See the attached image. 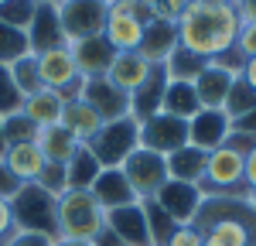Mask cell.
Instances as JSON below:
<instances>
[{"label":"cell","instance_id":"6da1fadb","mask_svg":"<svg viewBox=\"0 0 256 246\" xmlns=\"http://www.w3.org/2000/svg\"><path fill=\"white\" fill-rule=\"evenodd\" d=\"M239 10L236 4H218V0H188L181 18L174 20L178 44L195 52L198 58L212 62L236 48L239 34Z\"/></svg>","mask_w":256,"mask_h":246},{"label":"cell","instance_id":"7a4b0ae2","mask_svg":"<svg viewBox=\"0 0 256 246\" xmlns=\"http://www.w3.org/2000/svg\"><path fill=\"white\" fill-rule=\"evenodd\" d=\"M106 232V208L92 198L89 188H65L55 198V236L96 243Z\"/></svg>","mask_w":256,"mask_h":246},{"label":"cell","instance_id":"3957f363","mask_svg":"<svg viewBox=\"0 0 256 246\" xmlns=\"http://www.w3.org/2000/svg\"><path fill=\"white\" fill-rule=\"evenodd\" d=\"M242 164L246 154L232 147H216L205 158V178H202V195H229V198H250V188L242 182Z\"/></svg>","mask_w":256,"mask_h":246},{"label":"cell","instance_id":"277c9868","mask_svg":"<svg viewBox=\"0 0 256 246\" xmlns=\"http://www.w3.org/2000/svg\"><path fill=\"white\" fill-rule=\"evenodd\" d=\"M92 150L102 168H120L134 150L140 147V120L134 116H120V120H110L99 126V134L86 144Z\"/></svg>","mask_w":256,"mask_h":246},{"label":"cell","instance_id":"5b68a950","mask_svg":"<svg viewBox=\"0 0 256 246\" xmlns=\"http://www.w3.org/2000/svg\"><path fill=\"white\" fill-rule=\"evenodd\" d=\"M55 14H58L65 44H72V41L102 34L106 18H110V0H58Z\"/></svg>","mask_w":256,"mask_h":246},{"label":"cell","instance_id":"8992f818","mask_svg":"<svg viewBox=\"0 0 256 246\" xmlns=\"http://www.w3.org/2000/svg\"><path fill=\"white\" fill-rule=\"evenodd\" d=\"M120 171H123L126 184L134 188L137 202H150L164 188V182H168V158L147 150V147H137L126 161L120 164Z\"/></svg>","mask_w":256,"mask_h":246},{"label":"cell","instance_id":"52a82bcc","mask_svg":"<svg viewBox=\"0 0 256 246\" xmlns=\"http://www.w3.org/2000/svg\"><path fill=\"white\" fill-rule=\"evenodd\" d=\"M34 58H38V79H41L44 89L62 92V100H79L82 76H79V65L72 58V52H68V44L38 52Z\"/></svg>","mask_w":256,"mask_h":246},{"label":"cell","instance_id":"ba28073f","mask_svg":"<svg viewBox=\"0 0 256 246\" xmlns=\"http://www.w3.org/2000/svg\"><path fill=\"white\" fill-rule=\"evenodd\" d=\"M10 212H14V226L18 229L55 236V195H48L44 188L24 184L18 195L10 198Z\"/></svg>","mask_w":256,"mask_h":246},{"label":"cell","instance_id":"9c48e42d","mask_svg":"<svg viewBox=\"0 0 256 246\" xmlns=\"http://www.w3.org/2000/svg\"><path fill=\"white\" fill-rule=\"evenodd\" d=\"M188 144V120H178L171 113H154L140 123V147L154 150V154H174Z\"/></svg>","mask_w":256,"mask_h":246},{"label":"cell","instance_id":"30bf717a","mask_svg":"<svg viewBox=\"0 0 256 246\" xmlns=\"http://www.w3.org/2000/svg\"><path fill=\"white\" fill-rule=\"evenodd\" d=\"M79 100H86L92 110L99 113V120L110 123V120H120V116H130V96L120 92L113 82L106 76H96V79H82V92Z\"/></svg>","mask_w":256,"mask_h":246},{"label":"cell","instance_id":"8fae6325","mask_svg":"<svg viewBox=\"0 0 256 246\" xmlns=\"http://www.w3.org/2000/svg\"><path fill=\"white\" fill-rule=\"evenodd\" d=\"M229 130H232V116L226 110H198L188 120V144L208 154V150L226 144Z\"/></svg>","mask_w":256,"mask_h":246},{"label":"cell","instance_id":"7c38bea8","mask_svg":"<svg viewBox=\"0 0 256 246\" xmlns=\"http://www.w3.org/2000/svg\"><path fill=\"white\" fill-rule=\"evenodd\" d=\"M150 202H158L178 226H192V219L198 216V205H202V188L198 184H184V182H164L158 195L150 198Z\"/></svg>","mask_w":256,"mask_h":246},{"label":"cell","instance_id":"4fadbf2b","mask_svg":"<svg viewBox=\"0 0 256 246\" xmlns=\"http://www.w3.org/2000/svg\"><path fill=\"white\" fill-rule=\"evenodd\" d=\"M106 229L116 236L120 246H154L150 243V229H147V216H144V202L106 212Z\"/></svg>","mask_w":256,"mask_h":246},{"label":"cell","instance_id":"5bb4252c","mask_svg":"<svg viewBox=\"0 0 256 246\" xmlns=\"http://www.w3.org/2000/svg\"><path fill=\"white\" fill-rule=\"evenodd\" d=\"M68 52H72V58H76V65H79V76H82V79L106 76V72H110V65H113V55H116L102 34L72 41V44H68Z\"/></svg>","mask_w":256,"mask_h":246},{"label":"cell","instance_id":"9a60e30c","mask_svg":"<svg viewBox=\"0 0 256 246\" xmlns=\"http://www.w3.org/2000/svg\"><path fill=\"white\" fill-rule=\"evenodd\" d=\"M28 44H31L34 55L65 44V34H62V24H58V14H55V4L52 0H38L34 18L28 24Z\"/></svg>","mask_w":256,"mask_h":246},{"label":"cell","instance_id":"2e32d148","mask_svg":"<svg viewBox=\"0 0 256 246\" xmlns=\"http://www.w3.org/2000/svg\"><path fill=\"white\" fill-rule=\"evenodd\" d=\"M150 62L144 58L140 52H116L113 55V65H110V72H106V79L116 86L120 92H137L140 86H144V79L150 76Z\"/></svg>","mask_w":256,"mask_h":246},{"label":"cell","instance_id":"e0dca14e","mask_svg":"<svg viewBox=\"0 0 256 246\" xmlns=\"http://www.w3.org/2000/svg\"><path fill=\"white\" fill-rule=\"evenodd\" d=\"M89 192H92V198H96L106 212H113V208H123V205H134V202H137L134 188L126 184V178H123V171H120V168H102Z\"/></svg>","mask_w":256,"mask_h":246},{"label":"cell","instance_id":"ac0fdd59","mask_svg":"<svg viewBox=\"0 0 256 246\" xmlns=\"http://www.w3.org/2000/svg\"><path fill=\"white\" fill-rule=\"evenodd\" d=\"M4 164H7V171H10L20 184H34L48 161H44V154H41V147L34 140H24V144H10V147H7Z\"/></svg>","mask_w":256,"mask_h":246},{"label":"cell","instance_id":"d6986e66","mask_svg":"<svg viewBox=\"0 0 256 246\" xmlns=\"http://www.w3.org/2000/svg\"><path fill=\"white\" fill-rule=\"evenodd\" d=\"M232 82H236L232 72H226V68H218V65H212V62H205L202 76L192 82L195 92H198L202 110H222V106H226V96H229V89H232Z\"/></svg>","mask_w":256,"mask_h":246},{"label":"cell","instance_id":"ffe728a7","mask_svg":"<svg viewBox=\"0 0 256 246\" xmlns=\"http://www.w3.org/2000/svg\"><path fill=\"white\" fill-rule=\"evenodd\" d=\"M164 89H168V76H164V65H154L150 68V76L144 79L137 92H130V116L134 120H147V116H154L160 113V102H164Z\"/></svg>","mask_w":256,"mask_h":246},{"label":"cell","instance_id":"44dd1931","mask_svg":"<svg viewBox=\"0 0 256 246\" xmlns=\"http://www.w3.org/2000/svg\"><path fill=\"white\" fill-rule=\"evenodd\" d=\"M62 110H65L62 92L44 89V86H41L38 92L24 96V102H20V116H28L38 130H41V126H52V123H62Z\"/></svg>","mask_w":256,"mask_h":246},{"label":"cell","instance_id":"7402d4cb","mask_svg":"<svg viewBox=\"0 0 256 246\" xmlns=\"http://www.w3.org/2000/svg\"><path fill=\"white\" fill-rule=\"evenodd\" d=\"M62 126H65V130H68V134H72L79 144H89L99 134L102 120H99V113L86 100H65V110H62Z\"/></svg>","mask_w":256,"mask_h":246},{"label":"cell","instance_id":"603a6c76","mask_svg":"<svg viewBox=\"0 0 256 246\" xmlns=\"http://www.w3.org/2000/svg\"><path fill=\"white\" fill-rule=\"evenodd\" d=\"M34 144L41 147V154H44V161L48 164H68L72 161V154L79 150L82 144L62 126V123H52V126H41Z\"/></svg>","mask_w":256,"mask_h":246},{"label":"cell","instance_id":"cb8c5ba5","mask_svg":"<svg viewBox=\"0 0 256 246\" xmlns=\"http://www.w3.org/2000/svg\"><path fill=\"white\" fill-rule=\"evenodd\" d=\"M144 28H147V24H140V20L130 18V14H113V10H110L106 28H102V38L110 41L113 52H137L140 41H144Z\"/></svg>","mask_w":256,"mask_h":246},{"label":"cell","instance_id":"d4e9b609","mask_svg":"<svg viewBox=\"0 0 256 246\" xmlns=\"http://www.w3.org/2000/svg\"><path fill=\"white\" fill-rule=\"evenodd\" d=\"M178 44V31L174 24H168V20H150L147 28H144V41H140V55L150 62V65H164V58L174 52Z\"/></svg>","mask_w":256,"mask_h":246},{"label":"cell","instance_id":"484cf974","mask_svg":"<svg viewBox=\"0 0 256 246\" xmlns=\"http://www.w3.org/2000/svg\"><path fill=\"white\" fill-rule=\"evenodd\" d=\"M205 150H198L192 144H184L181 150L168 154V178L171 182H184V184H202L205 178Z\"/></svg>","mask_w":256,"mask_h":246},{"label":"cell","instance_id":"4316f807","mask_svg":"<svg viewBox=\"0 0 256 246\" xmlns=\"http://www.w3.org/2000/svg\"><path fill=\"white\" fill-rule=\"evenodd\" d=\"M160 110H164V113H171V116H178V120H192L198 110H202L195 86H192V82H168Z\"/></svg>","mask_w":256,"mask_h":246},{"label":"cell","instance_id":"83f0119b","mask_svg":"<svg viewBox=\"0 0 256 246\" xmlns=\"http://www.w3.org/2000/svg\"><path fill=\"white\" fill-rule=\"evenodd\" d=\"M202 68H205V58H198L195 52H188L181 44H174V52L164 58V76H168V82H195L202 76Z\"/></svg>","mask_w":256,"mask_h":246},{"label":"cell","instance_id":"f1b7e54d","mask_svg":"<svg viewBox=\"0 0 256 246\" xmlns=\"http://www.w3.org/2000/svg\"><path fill=\"white\" fill-rule=\"evenodd\" d=\"M102 164L92 158V150L82 144L79 150L72 154V161L65 164V178H68V188H92V182L99 178Z\"/></svg>","mask_w":256,"mask_h":246},{"label":"cell","instance_id":"f546056e","mask_svg":"<svg viewBox=\"0 0 256 246\" xmlns=\"http://www.w3.org/2000/svg\"><path fill=\"white\" fill-rule=\"evenodd\" d=\"M7 72H10V79H14V86H18L20 100L41 89V79H38V58H34V52H28V55H20L18 62H10V65H7Z\"/></svg>","mask_w":256,"mask_h":246},{"label":"cell","instance_id":"4dcf8cb0","mask_svg":"<svg viewBox=\"0 0 256 246\" xmlns=\"http://www.w3.org/2000/svg\"><path fill=\"white\" fill-rule=\"evenodd\" d=\"M28 52H31V44H28V31L10 28V24L0 20V65H10V62H18L20 55H28Z\"/></svg>","mask_w":256,"mask_h":246},{"label":"cell","instance_id":"1f68e13d","mask_svg":"<svg viewBox=\"0 0 256 246\" xmlns=\"http://www.w3.org/2000/svg\"><path fill=\"white\" fill-rule=\"evenodd\" d=\"M144 216H147V229H150V243L164 246V243H168V236L178 229V222L160 208L158 202H144Z\"/></svg>","mask_w":256,"mask_h":246},{"label":"cell","instance_id":"d6a6232c","mask_svg":"<svg viewBox=\"0 0 256 246\" xmlns=\"http://www.w3.org/2000/svg\"><path fill=\"white\" fill-rule=\"evenodd\" d=\"M256 106V92L250 89V82L242 79V76H236V82H232V89H229V96H226V113L236 120V116H242V113H250Z\"/></svg>","mask_w":256,"mask_h":246},{"label":"cell","instance_id":"836d02e7","mask_svg":"<svg viewBox=\"0 0 256 246\" xmlns=\"http://www.w3.org/2000/svg\"><path fill=\"white\" fill-rule=\"evenodd\" d=\"M34 7H38V0H7V4L0 7V20L10 24V28L28 31V24L34 18Z\"/></svg>","mask_w":256,"mask_h":246},{"label":"cell","instance_id":"e575fe53","mask_svg":"<svg viewBox=\"0 0 256 246\" xmlns=\"http://www.w3.org/2000/svg\"><path fill=\"white\" fill-rule=\"evenodd\" d=\"M20 102L24 100H20L18 86H14V79H10V72H7V65H0V120L20 113Z\"/></svg>","mask_w":256,"mask_h":246},{"label":"cell","instance_id":"d590c367","mask_svg":"<svg viewBox=\"0 0 256 246\" xmlns=\"http://www.w3.org/2000/svg\"><path fill=\"white\" fill-rule=\"evenodd\" d=\"M4 137H7V147H10V144L34 140V137H38V126L28 120V116L14 113V116H4Z\"/></svg>","mask_w":256,"mask_h":246},{"label":"cell","instance_id":"8d00e7d4","mask_svg":"<svg viewBox=\"0 0 256 246\" xmlns=\"http://www.w3.org/2000/svg\"><path fill=\"white\" fill-rule=\"evenodd\" d=\"M38 188H44L48 195H55L58 198L62 192L68 188V178H65V164H44V171H41V178L38 182Z\"/></svg>","mask_w":256,"mask_h":246},{"label":"cell","instance_id":"74e56055","mask_svg":"<svg viewBox=\"0 0 256 246\" xmlns=\"http://www.w3.org/2000/svg\"><path fill=\"white\" fill-rule=\"evenodd\" d=\"M184 4H188V0H150V14H154V20L174 24V20L181 18V10H184Z\"/></svg>","mask_w":256,"mask_h":246},{"label":"cell","instance_id":"f35d334b","mask_svg":"<svg viewBox=\"0 0 256 246\" xmlns=\"http://www.w3.org/2000/svg\"><path fill=\"white\" fill-rule=\"evenodd\" d=\"M236 52L242 58H256V24L253 20H242L236 34Z\"/></svg>","mask_w":256,"mask_h":246},{"label":"cell","instance_id":"ab89813d","mask_svg":"<svg viewBox=\"0 0 256 246\" xmlns=\"http://www.w3.org/2000/svg\"><path fill=\"white\" fill-rule=\"evenodd\" d=\"M164 246H205V236L198 232L195 226H178L174 232L168 236V243Z\"/></svg>","mask_w":256,"mask_h":246},{"label":"cell","instance_id":"60d3db41","mask_svg":"<svg viewBox=\"0 0 256 246\" xmlns=\"http://www.w3.org/2000/svg\"><path fill=\"white\" fill-rule=\"evenodd\" d=\"M55 236H44V232H31V229H14V236L4 246H52Z\"/></svg>","mask_w":256,"mask_h":246},{"label":"cell","instance_id":"b9f144b4","mask_svg":"<svg viewBox=\"0 0 256 246\" xmlns=\"http://www.w3.org/2000/svg\"><path fill=\"white\" fill-rule=\"evenodd\" d=\"M14 229H18V226H14L10 202H7V198H0V246H4L7 240H10V236H14Z\"/></svg>","mask_w":256,"mask_h":246},{"label":"cell","instance_id":"7bdbcfd3","mask_svg":"<svg viewBox=\"0 0 256 246\" xmlns=\"http://www.w3.org/2000/svg\"><path fill=\"white\" fill-rule=\"evenodd\" d=\"M20 188H24V184H20L18 178L10 174V171H7V164L0 161V198H7V202H10V198L18 195Z\"/></svg>","mask_w":256,"mask_h":246},{"label":"cell","instance_id":"ee69618b","mask_svg":"<svg viewBox=\"0 0 256 246\" xmlns=\"http://www.w3.org/2000/svg\"><path fill=\"white\" fill-rule=\"evenodd\" d=\"M232 130H239V134H246V137H253V140H256V106L250 110V113H242V116L232 120Z\"/></svg>","mask_w":256,"mask_h":246},{"label":"cell","instance_id":"f6af8a7d","mask_svg":"<svg viewBox=\"0 0 256 246\" xmlns=\"http://www.w3.org/2000/svg\"><path fill=\"white\" fill-rule=\"evenodd\" d=\"M242 182L250 192H256V147L246 154V164H242Z\"/></svg>","mask_w":256,"mask_h":246},{"label":"cell","instance_id":"bcb514c9","mask_svg":"<svg viewBox=\"0 0 256 246\" xmlns=\"http://www.w3.org/2000/svg\"><path fill=\"white\" fill-rule=\"evenodd\" d=\"M236 10H239V20H253L256 24V0H236Z\"/></svg>","mask_w":256,"mask_h":246},{"label":"cell","instance_id":"7dc6e473","mask_svg":"<svg viewBox=\"0 0 256 246\" xmlns=\"http://www.w3.org/2000/svg\"><path fill=\"white\" fill-rule=\"evenodd\" d=\"M239 76L250 82V89L256 92V58H246V65H242V72H239Z\"/></svg>","mask_w":256,"mask_h":246},{"label":"cell","instance_id":"c3c4849f","mask_svg":"<svg viewBox=\"0 0 256 246\" xmlns=\"http://www.w3.org/2000/svg\"><path fill=\"white\" fill-rule=\"evenodd\" d=\"M52 246H96V243H82V240H62V236H55Z\"/></svg>","mask_w":256,"mask_h":246},{"label":"cell","instance_id":"681fc988","mask_svg":"<svg viewBox=\"0 0 256 246\" xmlns=\"http://www.w3.org/2000/svg\"><path fill=\"white\" fill-rule=\"evenodd\" d=\"M4 154H7V137H4V120H0V161H4Z\"/></svg>","mask_w":256,"mask_h":246},{"label":"cell","instance_id":"f907efd6","mask_svg":"<svg viewBox=\"0 0 256 246\" xmlns=\"http://www.w3.org/2000/svg\"><path fill=\"white\" fill-rule=\"evenodd\" d=\"M246 202H250V208L256 212V192H250V198H246Z\"/></svg>","mask_w":256,"mask_h":246},{"label":"cell","instance_id":"816d5d0a","mask_svg":"<svg viewBox=\"0 0 256 246\" xmlns=\"http://www.w3.org/2000/svg\"><path fill=\"white\" fill-rule=\"evenodd\" d=\"M218 4H236V0H218Z\"/></svg>","mask_w":256,"mask_h":246},{"label":"cell","instance_id":"f5cc1de1","mask_svg":"<svg viewBox=\"0 0 256 246\" xmlns=\"http://www.w3.org/2000/svg\"><path fill=\"white\" fill-rule=\"evenodd\" d=\"M4 4H7V0H0V7H4Z\"/></svg>","mask_w":256,"mask_h":246},{"label":"cell","instance_id":"db71d44e","mask_svg":"<svg viewBox=\"0 0 256 246\" xmlns=\"http://www.w3.org/2000/svg\"><path fill=\"white\" fill-rule=\"evenodd\" d=\"M52 4H58V0H52Z\"/></svg>","mask_w":256,"mask_h":246}]
</instances>
